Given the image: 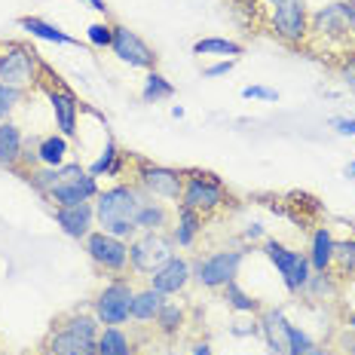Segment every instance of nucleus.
<instances>
[{
  "instance_id": "nucleus-1",
  "label": "nucleus",
  "mask_w": 355,
  "mask_h": 355,
  "mask_svg": "<svg viewBox=\"0 0 355 355\" xmlns=\"http://www.w3.org/2000/svg\"><path fill=\"white\" fill-rule=\"evenodd\" d=\"M144 199H150V196H147L135 181H129V184L123 181V184H114V187L101 190L92 202L95 205V227L116 236V239H123V242H132L138 236L135 214L144 205Z\"/></svg>"
},
{
  "instance_id": "nucleus-2",
  "label": "nucleus",
  "mask_w": 355,
  "mask_h": 355,
  "mask_svg": "<svg viewBox=\"0 0 355 355\" xmlns=\"http://www.w3.org/2000/svg\"><path fill=\"white\" fill-rule=\"evenodd\" d=\"M98 193V178L89 175V168H83L80 162H64L58 166V184L46 193V202H53V209H62V205L95 202Z\"/></svg>"
},
{
  "instance_id": "nucleus-3",
  "label": "nucleus",
  "mask_w": 355,
  "mask_h": 355,
  "mask_svg": "<svg viewBox=\"0 0 355 355\" xmlns=\"http://www.w3.org/2000/svg\"><path fill=\"white\" fill-rule=\"evenodd\" d=\"M132 297L135 288L125 276H114L105 282L98 294L92 297V313L101 322V328H123L132 322Z\"/></svg>"
},
{
  "instance_id": "nucleus-4",
  "label": "nucleus",
  "mask_w": 355,
  "mask_h": 355,
  "mask_svg": "<svg viewBox=\"0 0 355 355\" xmlns=\"http://www.w3.org/2000/svg\"><path fill=\"white\" fill-rule=\"evenodd\" d=\"M248 248H220L193 261V282L205 291H220L227 282H236L239 266L245 261Z\"/></svg>"
},
{
  "instance_id": "nucleus-5",
  "label": "nucleus",
  "mask_w": 355,
  "mask_h": 355,
  "mask_svg": "<svg viewBox=\"0 0 355 355\" xmlns=\"http://www.w3.org/2000/svg\"><path fill=\"white\" fill-rule=\"evenodd\" d=\"M230 193H227L224 181L211 172H202V168H190L184 172V193L178 205H187L199 214H211L218 209H224Z\"/></svg>"
},
{
  "instance_id": "nucleus-6",
  "label": "nucleus",
  "mask_w": 355,
  "mask_h": 355,
  "mask_svg": "<svg viewBox=\"0 0 355 355\" xmlns=\"http://www.w3.org/2000/svg\"><path fill=\"white\" fill-rule=\"evenodd\" d=\"M40 71H43L40 55L28 43H3L0 46V83L3 86L25 92L28 86L37 83Z\"/></svg>"
},
{
  "instance_id": "nucleus-7",
  "label": "nucleus",
  "mask_w": 355,
  "mask_h": 355,
  "mask_svg": "<svg viewBox=\"0 0 355 355\" xmlns=\"http://www.w3.org/2000/svg\"><path fill=\"white\" fill-rule=\"evenodd\" d=\"M261 248H263L266 261L276 266V272L282 276V282H285L288 291H291V294H300L303 288H306L309 276H313V266H309L306 251L288 248V245H282L279 239H270V236L263 239Z\"/></svg>"
},
{
  "instance_id": "nucleus-8",
  "label": "nucleus",
  "mask_w": 355,
  "mask_h": 355,
  "mask_svg": "<svg viewBox=\"0 0 355 355\" xmlns=\"http://www.w3.org/2000/svg\"><path fill=\"white\" fill-rule=\"evenodd\" d=\"M175 257V242L166 230L157 233H138L129 242V266L138 276H150L162 263H168Z\"/></svg>"
},
{
  "instance_id": "nucleus-9",
  "label": "nucleus",
  "mask_w": 355,
  "mask_h": 355,
  "mask_svg": "<svg viewBox=\"0 0 355 355\" xmlns=\"http://www.w3.org/2000/svg\"><path fill=\"white\" fill-rule=\"evenodd\" d=\"M132 178H135V184L150 199H162V202H175V205L181 202V193H184V172L181 168L138 159V168Z\"/></svg>"
},
{
  "instance_id": "nucleus-10",
  "label": "nucleus",
  "mask_w": 355,
  "mask_h": 355,
  "mask_svg": "<svg viewBox=\"0 0 355 355\" xmlns=\"http://www.w3.org/2000/svg\"><path fill=\"white\" fill-rule=\"evenodd\" d=\"M270 28L288 46H303L309 40V10L306 0H282L272 6Z\"/></svg>"
},
{
  "instance_id": "nucleus-11",
  "label": "nucleus",
  "mask_w": 355,
  "mask_h": 355,
  "mask_svg": "<svg viewBox=\"0 0 355 355\" xmlns=\"http://www.w3.org/2000/svg\"><path fill=\"white\" fill-rule=\"evenodd\" d=\"M309 37H315V40L349 43L355 37V21L349 16V10H346V0H334V3L309 12Z\"/></svg>"
},
{
  "instance_id": "nucleus-12",
  "label": "nucleus",
  "mask_w": 355,
  "mask_h": 355,
  "mask_svg": "<svg viewBox=\"0 0 355 355\" xmlns=\"http://www.w3.org/2000/svg\"><path fill=\"white\" fill-rule=\"evenodd\" d=\"M83 245L98 270L114 272V276H123L129 270V242L116 239V236H110L105 230H92L83 239Z\"/></svg>"
},
{
  "instance_id": "nucleus-13",
  "label": "nucleus",
  "mask_w": 355,
  "mask_h": 355,
  "mask_svg": "<svg viewBox=\"0 0 355 355\" xmlns=\"http://www.w3.org/2000/svg\"><path fill=\"white\" fill-rule=\"evenodd\" d=\"M110 53L120 58L123 64H129V68H141V71L157 68V53H153L129 25H116L114 21V43H110Z\"/></svg>"
},
{
  "instance_id": "nucleus-14",
  "label": "nucleus",
  "mask_w": 355,
  "mask_h": 355,
  "mask_svg": "<svg viewBox=\"0 0 355 355\" xmlns=\"http://www.w3.org/2000/svg\"><path fill=\"white\" fill-rule=\"evenodd\" d=\"M190 282H193V263H190L187 257H181V254H175L168 263H162L157 272L147 276V285H150L153 291L166 294V297L181 294Z\"/></svg>"
},
{
  "instance_id": "nucleus-15",
  "label": "nucleus",
  "mask_w": 355,
  "mask_h": 355,
  "mask_svg": "<svg viewBox=\"0 0 355 355\" xmlns=\"http://www.w3.org/2000/svg\"><path fill=\"white\" fill-rule=\"evenodd\" d=\"M46 98H49V107H53L58 132H62L64 138H73L77 135V116H80L77 95L55 80V86H46Z\"/></svg>"
},
{
  "instance_id": "nucleus-16",
  "label": "nucleus",
  "mask_w": 355,
  "mask_h": 355,
  "mask_svg": "<svg viewBox=\"0 0 355 355\" xmlns=\"http://www.w3.org/2000/svg\"><path fill=\"white\" fill-rule=\"evenodd\" d=\"M55 224L62 227L64 236L71 239H86L95 227V205L92 202H80V205H62V209H53Z\"/></svg>"
},
{
  "instance_id": "nucleus-17",
  "label": "nucleus",
  "mask_w": 355,
  "mask_h": 355,
  "mask_svg": "<svg viewBox=\"0 0 355 355\" xmlns=\"http://www.w3.org/2000/svg\"><path fill=\"white\" fill-rule=\"evenodd\" d=\"M261 322V337L266 343V352L270 355H288V319L282 309H261L257 315Z\"/></svg>"
},
{
  "instance_id": "nucleus-18",
  "label": "nucleus",
  "mask_w": 355,
  "mask_h": 355,
  "mask_svg": "<svg viewBox=\"0 0 355 355\" xmlns=\"http://www.w3.org/2000/svg\"><path fill=\"white\" fill-rule=\"evenodd\" d=\"M43 349H49L55 355H98L95 352V340L73 334V331L62 328V324H55V322H53V328H49L46 340H43Z\"/></svg>"
},
{
  "instance_id": "nucleus-19",
  "label": "nucleus",
  "mask_w": 355,
  "mask_h": 355,
  "mask_svg": "<svg viewBox=\"0 0 355 355\" xmlns=\"http://www.w3.org/2000/svg\"><path fill=\"white\" fill-rule=\"evenodd\" d=\"M172 242L175 248H190L196 242V236L202 233V214L187 209V205H175V220H172Z\"/></svg>"
},
{
  "instance_id": "nucleus-20",
  "label": "nucleus",
  "mask_w": 355,
  "mask_h": 355,
  "mask_svg": "<svg viewBox=\"0 0 355 355\" xmlns=\"http://www.w3.org/2000/svg\"><path fill=\"white\" fill-rule=\"evenodd\" d=\"M334 233H331V227H319V230L313 233V239H309V266H313V272H331L334 270Z\"/></svg>"
},
{
  "instance_id": "nucleus-21",
  "label": "nucleus",
  "mask_w": 355,
  "mask_h": 355,
  "mask_svg": "<svg viewBox=\"0 0 355 355\" xmlns=\"http://www.w3.org/2000/svg\"><path fill=\"white\" fill-rule=\"evenodd\" d=\"M21 150H25V135L12 120L0 123V168L16 172L21 162Z\"/></svg>"
},
{
  "instance_id": "nucleus-22",
  "label": "nucleus",
  "mask_w": 355,
  "mask_h": 355,
  "mask_svg": "<svg viewBox=\"0 0 355 355\" xmlns=\"http://www.w3.org/2000/svg\"><path fill=\"white\" fill-rule=\"evenodd\" d=\"M175 214L168 209L166 202H157V199H144V205L138 209L135 214V227L138 233H157V230H166V227H172Z\"/></svg>"
},
{
  "instance_id": "nucleus-23",
  "label": "nucleus",
  "mask_w": 355,
  "mask_h": 355,
  "mask_svg": "<svg viewBox=\"0 0 355 355\" xmlns=\"http://www.w3.org/2000/svg\"><path fill=\"white\" fill-rule=\"evenodd\" d=\"M19 28L21 31H28L37 40H46V43H58V46H80V40H73L71 34H64L58 25L46 19H37V16H21L19 19Z\"/></svg>"
},
{
  "instance_id": "nucleus-24",
  "label": "nucleus",
  "mask_w": 355,
  "mask_h": 355,
  "mask_svg": "<svg viewBox=\"0 0 355 355\" xmlns=\"http://www.w3.org/2000/svg\"><path fill=\"white\" fill-rule=\"evenodd\" d=\"M166 294H159V291H153L150 285L141 288V291H135V297H132V322H138V324H147V322H153L159 315V309L166 306Z\"/></svg>"
},
{
  "instance_id": "nucleus-25",
  "label": "nucleus",
  "mask_w": 355,
  "mask_h": 355,
  "mask_svg": "<svg viewBox=\"0 0 355 355\" xmlns=\"http://www.w3.org/2000/svg\"><path fill=\"white\" fill-rule=\"evenodd\" d=\"M71 138H64L62 132H53V135H43L37 138V157H40V166H64V159H68L71 153Z\"/></svg>"
},
{
  "instance_id": "nucleus-26",
  "label": "nucleus",
  "mask_w": 355,
  "mask_h": 355,
  "mask_svg": "<svg viewBox=\"0 0 355 355\" xmlns=\"http://www.w3.org/2000/svg\"><path fill=\"white\" fill-rule=\"evenodd\" d=\"M184 324H187V309H184V303L175 300H166V306L153 319V328H157L159 337H178L184 331Z\"/></svg>"
},
{
  "instance_id": "nucleus-27",
  "label": "nucleus",
  "mask_w": 355,
  "mask_h": 355,
  "mask_svg": "<svg viewBox=\"0 0 355 355\" xmlns=\"http://www.w3.org/2000/svg\"><path fill=\"white\" fill-rule=\"evenodd\" d=\"M55 324H62V328H68L86 340H98L101 334V322L95 319V313H83V309H71V313L58 315Z\"/></svg>"
},
{
  "instance_id": "nucleus-28",
  "label": "nucleus",
  "mask_w": 355,
  "mask_h": 355,
  "mask_svg": "<svg viewBox=\"0 0 355 355\" xmlns=\"http://www.w3.org/2000/svg\"><path fill=\"white\" fill-rule=\"evenodd\" d=\"M95 352L98 355H135V343L123 328H101L95 340Z\"/></svg>"
},
{
  "instance_id": "nucleus-29",
  "label": "nucleus",
  "mask_w": 355,
  "mask_h": 355,
  "mask_svg": "<svg viewBox=\"0 0 355 355\" xmlns=\"http://www.w3.org/2000/svg\"><path fill=\"white\" fill-rule=\"evenodd\" d=\"M123 159H125V153L120 150V144L114 141V135H107V141H105V150H101V157L89 166V175H95V178H101V175H114V178H120L123 175Z\"/></svg>"
},
{
  "instance_id": "nucleus-30",
  "label": "nucleus",
  "mask_w": 355,
  "mask_h": 355,
  "mask_svg": "<svg viewBox=\"0 0 355 355\" xmlns=\"http://www.w3.org/2000/svg\"><path fill=\"white\" fill-rule=\"evenodd\" d=\"M300 294H306L309 300H337L340 297V282L334 272H313L306 288Z\"/></svg>"
},
{
  "instance_id": "nucleus-31",
  "label": "nucleus",
  "mask_w": 355,
  "mask_h": 355,
  "mask_svg": "<svg viewBox=\"0 0 355 355\" xmlns=\"http://www.w3.org/2000/svg\"><path fill=\"white\" fill-rule=\"evenodd\" d=\"M166 98H175V86H172V80H166L157 68L147 71L144 89H141V101H144V105H157V101H166Z\"/></svg>"
},
{
  "instance_id": "nucleus-32",
  "label": "nucleus",
  "mask_w": 355,
  "mask_h": 355,
  "mask_svg": "<svg viewBox=\"0 0 355 355\" xmlns=\"http://www.w3.org/2000/svg\"><path fill=\"white\" fill-rule=\"evenodd\" d=\"M220 291H224V300H227V306H230L233 313H239V315H261V303L251 297V294L242 291L239 282H227Z\"/></svg>"
},
{
  "instance_id": "nucleus-33",
  "label": "nucleus",
  "mask_w": 355,
  "mask_h": 355,
  "mask_svg": "<svg viewBox=\"0 0 355 355\" xmlns=\"http://www.w3.org/2000/svg\"><path fill=\"white\" fill-rule=\"evenodd\" d=\"M193 55H230V58H239L242 55V43L227 40V37H205V40L193 43Z\"/></svg>"
},
{
  "instance_id": "nucleus-34",
  "label": "nucleus",
  "mask_w": 355,
  "mask_h": 355,
  "mask_svg": "<svg viewBox=\"0 0 355 355\" xmlns=\"http://www.w3.org/2000/svg\"><path fill=\"white\" fill-rule=\"evenodd\" d=\"M334 276L355 279V236L352 239H340L334 242Z\"/></svg>"
},
{
  "instance_id": "nucleus-35",
  "label": "nucleus",
  "mask_w": 355,
  "mask_h": 355,
  "mask_svg": "<svg viewBox=\"0 0 355 355\" xmlns=\"http://www.w3.org/2000/svg\"><path fill=\"white\" fill-rule=\"evenodd\" d=\"M86 40L89 46L95 49H110V43H114V21H92V25L86 28Z\"/></svg>"
},
{
  "instance_id": "nucleus-36",
  "label": "nucleus",
  "mask_w": 355,
  "mask_h": 355,
  "mask_svg": "<svg viewBox=\"0 0 355 355\" xmlns=\"http://www.w3.org/2000/svg\"><path fill=\"white\" fill-rule=\"evenodd\" d=\"M334 71H337L340 83H343L346 89H349V92H355V53H352V49H346V53H340L337 64H334Z\"/></svg>"
},
{
  "instance_id": "nucleus-37",
  "label": "nucleus",
  "mask_w": 355,
  "mask_h": 355,
  "mask_svg": "<svg viewBox=\"0 0 355 355\" xmlns=\"http://www.w3.org/2000/svg\"><path fill=\"white\" fill-rule=\"evenodd\" d=\"M21 98H25V92H21V89H12V86L0 83V123L10 120V114L21 105Z\"/></svg>"
},
{
  "instance_id": "nucleus-38",
  "label": "nucleus",
  "mask_w": 355,
  "mask_h": 355,
  "mask_svg": "<svg viewBox=\"0 0 355 355\" xmlns=\"http://www.w3.org/2000/svg\"><path fill=\"white\" fill-rule=\"evenodd\" d=\"M315 340L306 334L303 328H297V324H291L288 322V355H300L303 349H309Z\"/></svg>"
},
{
  "instance_id": "nucleus-39",
  "label": "nucleus",
  "mask_w": 355,
  "mask_h": 355,
  "mask_svg": "<svg viewBox=\"0 0 355 355\" xmlns=\"http://www.w3.org/2000/svg\"><path fill=\"white\" fill-rule=\"evenodd\" d=\"M242 98H254V101H279V92L270 86H245Z\"/></svg>"
},
{
  "instance_id": "nucleus-40",
  "label": "nucleus",
  "mask_w": 355,
  "mask_h": 355,
  "mask_svg": "<svg viewBox=\"0 0 355 355\" xmlns=\"http://www.w3.org/2000/svg\"><path fill=\"white\" fill-rule=\"evenodd\" d=\"M334 346L340 349V355H355V331L352 328H343L334 340Z\"/></svg>"
},
{
  "instance_id": "nucleus-41",
  "label": "nucleus",
  "mask_w": 355,
  "mask_h": 355,
  "mask_svg": "<svg viewBox=\"0 0 355 355\" xmlns=\"http://www.w3.org/2000/svg\"><path fill=\"white\" fill-rule=\"evenodd\" d=\"M233 68H236V58H224V62L209 64V68H205L202 73H205V77H227V73H230Z\"/></svg>"
},
{
  "instance_id": "nucleus-42",
  "label": "nucleus",
  "mask_w": 355,
  "mask_h": 355,
  "mask_svg": "<svg viewBox=\"0 0 355 355\" xmlns=\"http://www.w3.org/2000/svg\"><path fill=\"white\" fill-rule=\"evenodd\" d=\"M331 125H334L337 135L355 138V120H352V116H334V120H331Z\"/></svg>"
},
{
  "instance_id": "nucleus-43",
  "label": "nucleus",
  "mask_w": 355,
  "mask_h": 355,
  "mask_svg": "<svg viewBox=\"0 0 355 355\" xmlns=\"http://www.w3.org/2000/svg\"><path fill=\"white\" fill-rule=\"evenodd\" d=\"M230 331H233L236 337H254V334H261V322H257V319H251V322H236Z\"/></svg>"
},
{
  "instance_id": "nucleus-44",
  "label": "nucleus",
  "mask_w": 355,
  "mask_h": 355,
  "mask_svg": "<svg viewBox=\"0 0 355 355\" xmlns=\"http://www.w3.org/2000/svg\"><path fill=\"white\" fill-rule=\"evenodd\" d=\"M242 239H245V242H254V239H266V230H263V224H248L245 230H242Z\"/></svg>"
},
{
  "instance_id": "nucleus-45",
  "label": "nucleus",
  "mask_w": 355,
  "mask_h": 355,
  "mask_svg": "<svg viewBox=\"0 0 355 355\" xmlns=\"http://www.w3.org/2000/svg\"><path fill=\"white\" fill-rule=\"evenodd\" d=\"M190 355H214L211 352V343H209V340H196L193 349H190Z\"/></svg>"
},
{
  "instance_id": "nucleus-46",
  "label": "nucleus",
  "mask_w": 355,
  "mask_h": 355,
  "mask_svg": "<svg viewBox=\"0 0 355 355\" xmlns=\"http://www.w3.org/2000/svg\"><path fill=\"white\" fill-rule=\"evenodd\" d=\"M83 6H89V10H95V12H105V19H107V3L105 0H80Z\"/></svg>"
},
{
  "instance_id": "nucleus-47",
  "label": "nucleus",
  "mask_w": 355,
  "mask_h": 355,
  "mask_svg": "<svg viewBox=\"0 0 355 355\" xmlns=\"http://www.w3.org/2000/svg\"><path fill=\"white\" fill-rule=\"evenodd\" d=\"M300 355H328V346H324V343H313L309 349H303Z\"/></svg>"
},
{
  "instance_id": "nucleus-48",
  "label": "nucleus",
  "mask_w": 355,
  "mask_h": 355,
  "mask_svg": "<svg viewBox=\"0 0 355 355\" xmlns=\"http://www.w3.org/2000/svg\"><path fill=\"white\" fill-rule=\"evenodd\" d=\"M343 322H346L343 328H352V331H355V313H346V315H343Z\"/></svg>"
},
{
  "instance_id": "nucleus-49",
  "label": "nucleus",
  "mask_w": 355,
  "mask_h": 355,
  "mask_svg": "<svg viewBox=\"0 0 355 355\" xmlns=\"http://www.w3.org/2000/svg\"><path fill=\"white\" fill-rule=\"evenodd\" d=\"M172 116H175V120H181V116H184V107L175 105V107H172Z\"/></svg>"
},
{
  "instance_id": "nucleus-50",
  "label": "nucleus",
  "mask_w": 355,
  "mask_h": 355,
  "mask_svg": "<svg viewBox=\"0 0 355 355\" xmlns=\"http://www.w3.org/2000/svg\"><path fill=\"white\" fill-rule=\"evenodd\" d=\"M346 10H349V16H352V21H355V0H346Z\"/></svg>"
},
{
  "instance_id": "nucleus-51",
  "label": "nucleus",
  "mask_w": 355,
  "mask_h": 355,
  "mask_svg": "<svg viewBox=\"0 0 355 355\" xmlns=\"http://www.w3.org/2000/svg\"><path fill=\"white\" fill-rule=\"evenodd\" d=\"M346 175H349V178H352V181H355V159L349 162V166H346Z\"/></svg>"
},
{
  "instance_id": "nucleus-52",
  "label": "nucleus",
  "mask_w": 355,
  "mask_h": 355,
  "mask_svg": "<svg viewBox=\"0 0 355 355\" xmlns=\"http://www.w3.org/2000/svg\"><path fill=\"white\" fill-rule=\"evenodd\" d=\"M263 3H270V6H276V3H282V0H263Z\"/></svg>"
},
{
  "instance_id": "nucleus-53",
  "label": "nucleus",
  "mask_w": 355,
  "mask_h": 355,
  "mask_svg": "<svg viewBox=\"0 0 355 355\" xmlns=\"http://www.w3.org/2000/svg\"><path fill=\"white\" fill-rule=\"evenodd\" d=\"M37 355H55V352H49V349H43V352H37Z\"/></svg>"
},
{
  "instance_id": "nucleus-54",
  "label": "nucleus",
  "mask_w": 355,
  "mask_h": 355,
  "mask_svg": "<svg viewBox=\"0 0 355 355\" xmlns=\"http://www.w3.org/2000/svg\"><path fill=\"white\" fill-rule=\"evenodd\" d=\"M349 46H352V53H355V37H352V40H349Z\"/></svg>"
},
{
  "instance_id": "nucleus-55",
  "label": "nucleus",
  "mask_w": 355,
  "mask_h": 355,
  "mask_svg": "<svg viewBox=\"0 0 355 355\" xmlns=\"http://www.w3.org/2000/svg\"><path fill=\"white\" fill-rule=\"evenodd\" d=\"M0 46H3V43H0Z\"/></svg>"
}]
</instances>
